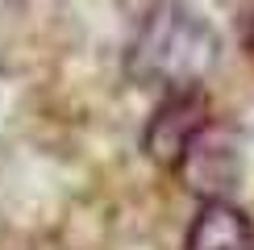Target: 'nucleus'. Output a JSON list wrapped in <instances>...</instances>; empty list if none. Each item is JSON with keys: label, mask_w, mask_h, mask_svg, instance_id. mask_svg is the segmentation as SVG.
<instances>
[{"label": "nucleus", "mask_w": 254, "mask_h": 250, "mask_svg": "<svg viewBox=\"0 0 254 250\" xmlns=\"http://www.w3.org/2000/svg\"><path fill=\"white\" fill-rule=\"evenodd\" d=\"M184 250H254V221L234 200L200 204Z\"/></svg>", "instance_id": "obj_4"}, {"label": "nucleus", "mask_w": 254, "mask_h": 250, "mask_svg": "<svg viewBox=\"0 0 254 250\" xmlns=\"http://www.w3.org/2000/svg\"><path fill=\"white\" fill-rule=\"evenodd\" d=\"M208 121H213V117H208V100H204L200 88L171 92V96H163V104L154 109L150 125H146L142 150L150 154L154 163H163V167H179L184 150L192 146V138L204 129Z\"/></svg>", "instance_id": "obj_3"}, {"label": "nucleus", "mask_w": 254, "mask_h": 250, "mask_svg": "<svg viewBox=\"0 0 254 250\" xmlns=\"http://www.w3.org/2000/svg\"><path fill=\"white\" fill-rule=\"evenodd\" d=\"M217 50L221 42L200 13L184 4H158L137 29L125 55V71L146 88H163V96L192 92L213 71Z\"/></svg>", "instance_id": "obj_1"}, {"label": "nucleus", "mask_w": 254, "mask_h": 250, "mask_svg": "<svg viewBox=\"0 0 254 250\" xmlns=\"http://www.w3.org/2000/svg\"><path fill=\"white\" fill-rule=\"evenodd\" d=\"M179 180L188 192H196L204 204L213 200H229L242 184V138L229 125L208 121L204 129L192 138V146L179 159Z\"/></svg>", "instance_id": "obj_2"}]
</instances>
